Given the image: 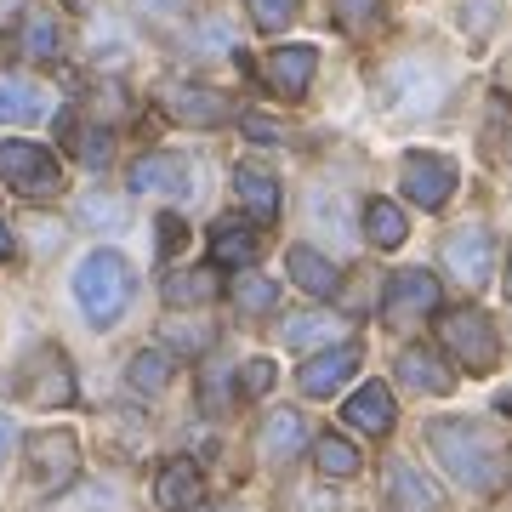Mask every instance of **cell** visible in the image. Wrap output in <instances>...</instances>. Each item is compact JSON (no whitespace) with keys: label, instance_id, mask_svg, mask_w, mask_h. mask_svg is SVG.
<instances>
[{"label":"cell","instance_id":"obj_1","mask_svg":"<svg viewBox=\"0 0 512 512\" xmlns=\"http://www.w3.org/2000/svg\"><path fill=\"white\" fill-rule=\"evenodd\" d=\"M427 444H433V456L444 461V473L456 478L467 495H478V501H490V495L507 484L501 439H490V427H484V421L439 416V421H427Z\"/></svg>","mask_w":512,"mask_h":512},{"label":"cell","instance_id":"obj_2","mask_svg":"<svg viewBox=\"0 0 512 512\" xmlns=\"http://www.w3.org/2000/svg\"><path fill=\"white\" fill-rule=\"evenodd\" d=\"M69 291L80 302V313H86V325H97V330L120 325V313L131 308V262L120 251H103L97 245V251H86L74 262Z\"/></svg>","mask_w":512,"mask_h":512},{"label":"cell","instance_id":"obj_3","mask_svg":"<svg viewBox=\"0 0 512 512\" xmlns=\"http://www.w3.org/2000/svg\"><path fill=\"white\" fill-rule=\"evenodd\" d=\"M0 183L12 188V194H29V200H46L63 188V165H57L52 148L40 143H0Z\"/></svg>","mask_w":512,"mask_h":512},{"label":"cell","instance_id":"obj_4","mask_svg":"<svg viewBox=\"0 0 512 512\" xmlns=\"http://www.w3.org/2000/svg\"><path fill=\"white\" fill-rule=\"evenodd\" d=\"M439 336H444V348L456 353V359L473 370V376H490V370L501 365V336H495V325H490L478 308L444 313V319H439Z\"/></svg>","mask_w":512,"mask_h":512},{"label":"cell","instance_id":"obj_5","mask_svg":"<svg viewBox=\"0 0 512 512\" xmlns=\"http://www.w3.org/2000/svg\"><path fill=\"white\" fill-rule=\"evenodd\" d=\"M399 183H404V200L421 205V211H439V205H450V194H456L461 171L450 154H433V148H410L399 160Z\"/></svg>","mask_w":512,"mask_h":512},{"label":"cell","instance_id":"obj_6","mask_svg":"<svg viewBox=\"0 0 512 512\" xmlns=\"http://www.w3.org/2000/svg\"><path fill=\"white\" fill-rule=\"evenodd\" d=\"M29 450V484L35 490H69L74 473H80V439H74L69 427H46V433H29L23 439Z\"/></svg>","mask_w":512,"mask_h":512},{"label":"cell","instance_id":"obj_7","mask_svg":"<svg viewBox=\"0 0 512 512\" xmlns=\"http://www.w3.org/2000/svg\"><path fill=\"white\" fill-rule=\"evenodd\" d=\"M444 268L467 285V291H484L495 274V239L484 222H461L456 234L444 239Z\"/></svg>","mask_w":512,"mask_h":512},{"label":"cell","instance_id":"obj_8","mask_svg":"<svg viewBox=\"0 0 512 512\" xmlns=\"http://www.w3.org/2000/svg\"><path fill=\"white\" fill-rule=\"evenodd\" d=\"M18 393L29 404H40V410H57V404H69L74 399V370L69 359L57 348H35L29 353V365L18 370Z\"/></svg>","mask_w":512,"mask_h":512},{"label":"cell","instance_id":"obj_9","mask_svg":"<svg viewBox=\"0 0 512 512\" xmlns=\"http://www.w3.org/2000/svg\"><path fill=\"white\" fill-rule=\"evenodd\" d=\"M427 313H439V279L421 274V268H404V274L387 279V296H382V319L393 330L416 325Z\"/></svg>","mask_w":512,"mask_h":512},{"label":"cell","instance_id":"obj_10","mask_svg":"<svg viewBox=\"0 0 512 512\" xmlns=\"http://www.w3.org/2000/svg\"><path fill=\"white\" fill-rule=\"evenodd\" d=\"M353 370H359V342H330V348H319L308 365H302L296 387H302L308 399H330V393H342V387L353 382Z\"/></svg>","mask_w":512,"mask_h":512},{"label":"cell","instance_id":"obj_11","mask_svg":"<svg viewBox=\"0 0 512 512\" xmlns=\"http://www.w3.org/2000/svg\"><path fill=\"white\" fill-rule=\"evenodd\" d=\"M194 165H188V154H143V160H131L126 171V188L131 194H188L194 188Z\"/></svg>","mask_w":512,"mask_h":512},{"label":"cell","instance_id":"obj_12","mask_svg":"<svg viewBox=\"0 0 512 512\" xmlns=\"http://www.w3.org/2000/svg\"><path fill=\"white\" fill-rule=\"evenodd\" d=\"M160 103H165V114L183 120V126H222V120H234V103H228V97L211 92V86H188V80L165 86Z\"/></svg>","mask_w":512,"mask_h":512},{"label":"cell","instance_id":"obj_13","mask_svg":"<svg viewBox=\"0 0 512 512\" xmlns=\"http://www.w3.org/2000/svg\"><path fill=\"white\" fill-rule=\"evenodd\" d=\"M342 421H348V427H359V433H370V439L393 433V421H399V410H393V387H387V382L353 387L348 404H342Z\"/></svg>","mask_w":512,"mask_h":512},{"label":"cell","instance_id":"obj_14","mask_svg":"<svg viewBox=\"0 0 512 512\" xmlns=\"http://www.w3.org/2000/svg\"><path fill=\"white\" fill-rule=\"evenodd\" d=\"M387 507L393 512H444V495L433 490V478H421V467L387 461Z\"/></svg>","mask_w":512,"mask_h":512},{"label":"cell","instance_id":"obj_15","mask_svg":"<svg viewBox=\"0 0 512 512\" xmlns=\"http://www.w3.org/2000/svg\"><path fill=\"white\" fill-rule=\"evenodd\" d=\"M399 382L410 393H427V399H444L450 387H456V370L444 365L433 348H404L399 353Z\"/></svg>","mask_w":512,"mask_h":512},{"label":"cell","instance_id":"obj_16","mask_svg":"<svg viewBox=\"0 0 512 512\" xmlns=\"http://www.w3.org/2000/svg\"><path fill=\"white\" fill-rule=\"evenodd\" d=\"M313 69H319V52L313 46H274V57H268V86L285 97H308Z\"/></svg>","mask_w":512,"mask_h":512},{"label":"cell","instance_id":"obj_17","mask_svg":"<svg viewBox=\"0 0 512 512\" xmlns=\"http://www.w3.org/2000/svg\"><path fill=\"white\" fill-rule=\"evenodd\" d=\"M256 256H262V239L239 217H222L211 228V268H251Z\"/></svg>","mask_w":512,"mask_h":512},{"label":"cell","instance_id":"obj_18","mask_svg":"<svg viewBox=\"0 0 512 512\" xmlns=\"http://www.w3.org/2000/svg\"><path fill=\"white\" fill-rule=\"evenodd\" d=\"M234 200L245 205L262 228L279 222V183L262 171V165H234Z\"/></svg>","mask_w":512,"mask_h":512},{"label":"cell","instance_id":"obj_19","mask_svg":"<svg viewBox=\"0 0 512 512\" xmlns=\"http://www.w3.org/2000/svg\"><path fill=\"white\" fill-rule=\"evenodd\" d=\"M154 495H160L165 512H194L205 501V478L194 461H165L160 467V484H154Z\"/></svg>","mask_w":512,"mask_h":512},{"label":"cell","instance_id":"obj_20","mask_svg":"<svg viewBox=\"0 0 512 512\" xmlns=\"http://www.w3.org/2000/svg\"><path fill=\"white\" fill-rule=\"evenodd\" d=\"M285 268H291V279L308 296H336V285H342L336 262H330L325 251H313V245H291V251H285Z\"/></svg>","mask_w":512,"mask_h":512},{"label":"cell","instance_id":"obj_21","mask_svg":"<svg viewBox=\"0 0 512 512\" xmlns=\"http://www.w3.org/2000/svg\"><path fill=\"white\" fill-rule=\"evenodd\" d=\"M262 456L268 461H291V456H302L308 450V421L296 416V410H274V416L262 421Z\"/></svg>","mask_w":512,"mask_h":512},{"label":"cell","instance_id":"obj_22","mask_svg":"<svg viewBox=\"0 0 512 512\" xmlns=\"http://www.w3.org/2000/svg\"><path fill=\"white\" fill-rule=\"evenodd\" d=\"M171 376H177V359H171L165 348H137L131 353V365H126L131 393H165Z\"/></svg>","mask_w":512,"mask_h":512},{"label":"cell","instance_id":"obj_23","mask_svg":"<svg viewBox=\"0 0 512 512\" xmlns=\"http://www.w3.org/2000/svg\"><path fill=\"white\" fill-rule=\"evenodd\" d=\"M23 52L29 57H40V63H52L57 52H63V29H57V12L52 6H35L29 18H23Z\"/></svg>","mask_w":512,"mask_h":512},{"label":"cell","instance_id":"obj_24","mask_svg":"<svg viewBox=\"0 0 512 512\" xmlns=\"http://www.w3.org/2000/svg\"><path fill=\"white\" fill-rule=\"evenodd\" d=\"M404 234H410V228H404V211L393 200H370L365 205V239L376 245V251H399Z\"/></svg>","mask_w":512,"mask_h":512},{"label":"cell","instance_id":"obj_25","mask_svg":"<svg viewBox=\"0 0 512 512\" xmlns=\"http://www.w3.org/2000/svg\"><path fill=\"white\" fill-rule=\"evenodd\" d=\"M217 291H222V279L211 274V268H188V274L165 279V302H171V308H200V302H211Z\"/></svg>","mask_w":512,"mask_h":512},{"label":"cell","instance_id":"obj_26","mask_svg":"<svg viewBox=\"0 0 512 512\" xmlns=\"http://www.w3.org/2000/svg\"><path fill=\"white\" fill-rule=\"evenodd\" d=\"M330 342H342V319L330 313H296L285 325V348H330Z\"/></svg>","mask_w":512,"mask_h":512},{"label":"cell","instance_id":"obj_27","mask_svg":"<svg viewBox=\"0 0 512 512\" xmlns=\"http://www.w3.org/2000/svg\"><path fill=\"white\" fill-rule=\"evenodd\" d=\"M46 114V97L23 80H0V126H29Z\"/></svg>","mask_w":512,"mask_h":512},{"label":"cell","instance_id":"obj_28","mask_svg":"<svg viewBox=\"0 0 512 512\" xmlns=\"http://www.w3.org/2000/svg\"><path fill=\"white\" fill-rule=\"evenodd\" d=\"M313 467L325 478H353L365 461H359V450H353L348 439H336V433H325V439H313Z\"/></svg>","mask_w":512,"mask_h":512},{"label":"cell","instance_id":"obj_29","mask_svg":"<svg viewBox=\"0 0 512 512\" xmlns=\"http://www.w3.org/2000/svg\"><path fill=\"white\" fill-rule=\"evenodd\" d=\"M234 302H239V313H268L279 302V285L262 279V274H239L234 279Z\"/></svg>","mask_w":512,"mask_h":512},{"label":"cell","instance_id":"obj_30","mask_svg":"<svg viewBox=\"0 0 512 512\" xmlns=\"http://www.w3.org/2000/svg\"><path fill=\"white\" fill-rule=\"evenodd\" d=\"M211 342H217V330L205 325V319H194V325L171 319V325H165V353H205Z\"/></svg>","mask_w":512,"mask_h":512},{"label":"cell","instance_id":"obj_31","mask_svg":"<svg viewBox=\"0 0 512 512\" xmlns=\"http://www.w3.org/2000/svg\"><path fill=\"white\" fill-rule=\"evenodd\" d=\"M245 6H251V18L262 35H285L296 23V12H302V0H245Z\"/></svg>","mask_w":512,"mask_h":512},{"label":"cell","instance_id":"obj_32","mask_svg":"<svg viewBox=\"0 0 512 512\" xmlns=\"http://www.w3.org/2000/svg\"><path fill=\"white\" fill-rule=\"evenodd\" d=\"M274 359H245V370H239V393H245V399H262V393H268V387H274Z\"/></svg>","mask_w":512,"mask_h":512},{"label":"cell","instance_id":"obj_33","mask_svg":"<svg viewBox=\"0 0 512 512\" xmlns=\"http://www.w3.org/2000/svg\"><path fill=\"white\" fill-rule=\"evenodd\" d=\"M120 217H126V205L114 200V194H86L80 200V222H109V228H120Z\"/></svg>","mask_w":512,"mask_h":512},{"label":"cell","instance_id":"obj_34","mask_svg":"<svg viewBox=\"0 0 512 512\" xmlns=\"http://www.w3.org/2000/svg\"><path fill=\"white\" fill-rule=\"evenodd\" d=\"M376 12H382V0H336V18L348 23V29H365V23H376Z\"/></svg>","mask_w":512,"mask_h":512},{"label":"cell","instance_id":"obj_35","mask_svg":"<svg viewBox=\"0 0 512 512\" xmlns=\"http://www.w3.org/2000/svg\"><path fill=\"white\" fill-rule=\"evenodd\" d=\"M239 126L251 131L256 143H285V126H279V120H268V114H239Z\"/></svg>","mask_w":512,"mask_h":512},{"label":"cell","instance_id":"obj_36","mask_svg":"<svg viewBox=\"0 0 512 512\" xmlns=\"http://www.w3.org/2000/svg\"><path fill=\"white\" fill-rule=\"evenodd\" d=\"M154 228H160V256H171V251H177V245L188 239V228H183V217H177V211H165Z\"/></svg>","mask_w":512,"mask_h":512},{"label":"cell","instance_id":"obj_37","mask_svg":"<svg viewBox=\"0 0 512 512\" xmlns=\"http://www.w3.org/2000/svg\"><path fill=\"white\" fill-rule=\"evenodd\" d=\"M495 0H473V12H461V29H473V35H490V23H495Z\"/></svg>","mask_w":512,"mask_h":512},{"label":"cell","instance_id":"obj_38","mask_svg":"<svg viewBox=\"0 0 512 512\" xmlns=\"http://www.w3.org/2000/svg\"><path fill=\"white\" fill-rule=\"evenodd\" d=\"M194 0H137V12H148V18H183Z\"/></svg>","mask_w":512,"mask_h":512},{"label":"cell","instance_id":"obj_39","mask_svg":"<svg viewBox=\"0 0 512 512\" xmlns=\"http://www.w3.org/2000/svg\"><path fill=\"white\" fill-rule=\"evenodd\" d=\"M222 387H228V370L211 365L205 370V404H211V410H222Z\"/></svg>","mask_w":512,"mask_h":512},{"label":"cell","instance_id":"obj_40","mask_svg":"<svg viewBox=\"0 0 512 512\" xmlns=\"http://www.w3.org/2000/svg\"><path fill=\"white\" fill-rule=\"evenodd\" d=\"M12 439H18V427L0 416V467H6V456H12Z\"/></svg>","mask_w":512,"mask_h":512},{"label":"cell","instance_id":"obj_41","mask_svg":"<svg viewBox=\"0 0 512 512\" xmlns=\"http://www.w3.org/2000/svg\"><path fill=\"white\" fill-rule=\"evenodd\" d=\"M12 251H18V239H12V228H6V217H0V262H6Z\"/></svg>","mask_w":512,"mask_h":512},{"label":"cell","instance_id":"obj_42","mask_svg":"<svg viewBox=\"0 0 512 512\" xmlns=\"http://www.w3.org/2000/svg\"><path fill=\"white\" fill-rule=\"evenodd\" d=\"M194 512H239V507H194Z\"/></svg>","mask_w":512,"mask_h":512}]
</instances>
